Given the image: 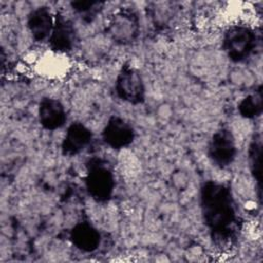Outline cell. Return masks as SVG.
Segmentation results:
<instances>
[{"label":"cell","mask_w":263,"mask_h":263,"mask_svg":"<svg viewBox=\"0 0 263 263\" xmlns=\"http://www.w3.org/2000/svg\"><path fill=\"white\" fill-rule=\"evenodd\" d=\"M201 206L206 224L218 238L230 234L228 230L234 220V209L230 192L221 184L209 182L202 188Z\"/></svg>","instance_id":"6da1fadb"},{"label":"cell","mask_w":263,"mask_h":263,"mask_svg":"<svg viewBox=\"0 0 263 263\" xmlns=\"http://www.w3.org/2000/svg\"><path fill=\"white\" fill-rule=\"evenodd\" d=\"M223 45L231 60L240 62L253 51L255 47V34L246 26H232L225 33Z\"/></svg>","instance_id":"7a4b0ae2"},{"label":"cell","mask_w":263,"mask_h":263,"mask_svg":"<svg viewBox=\"0 0 263 263\" xmlns=\"http://www.w3.org/2000/svg\"><path fill=\"white\" fill-rule=\"evenodd\" d=\"M107 33L110 38L121 44L133 42L139 34V21L137 15L127 9H121L111 17Z\"/></svg>","instance_id":"3957f363"},{"label":"cell","mask_w":263,"mask_h":263,"mask_svg":"<svg viewBox=\"0 0 263 263\" xmlns=\"http://www.w3.org/2000/svg\"><path fill=\"white\" fill-rule=\"evenodd\" d=\"M116 91L121 100L139 104L144 100L145 86L141 74L133 67H124L116 79Z\"/></svg>","instance_id":"277c9868"},{"label":"cell","mask_w":263,"mask_h":263,"mask_svg":"<svg viewBox=\"0 0 263 263\" xmlns=\"http://www.w3.org/2000/svg\"><path fill=\"white\" fill-rule=\"evenodd\" d=\"M235 141L228 129L222 128L213 135L209 154L217 165L224 167L230 164L235 157Z\"/></svg>","instance_id":"5b68a950"},{"label":"cell","mask_w":263,"mask_h":263,"mask_svg":"<svg viewBox=\"0 0 263 263\" xmlns=\"http://www.w3.org/2000/svg\"><path fill=\"white\" fill-rule=\"evenodd\" d=\"M86 186L93 198L106 200L111 196L114 188L113 175L102 164L92 165L87 174Z\"/></svg>","instance_id":"8992f818"},{"label":"cell","mask_w":263,"mask_h":263,"mask_svg":"<svg viewBox=\"0 0 263 263\" xmlns=\"http://www.w3.org/2000/svg\"><path fill=\"white\" fill-rule=\"evenodd\" d=\"M105 142L114 149L124 148L134 140V129L124 119L119 117L111 118L103 133Z\"/></svg>","instance_id":"52a82bcc"},{"label":"cell","mask_w":263,"mask_h":263,"mask_svg":"<svg viewBox=\"0 0 263 263\" xmlns=\"http://www.w3.org/2000/svg\"><path fill=\"white\" fill-rule=\"evenodd\" d=\"M66 111L62 103L55 99L45 98L39 105V121L41 125L50 130L58 129L65 124Z\"/></svg>","instance_id":"ba28073f"},{"label":"cell","mask_w":263,"mask_h":263,"mask_svg":"<svg viewBox=\"0 0 263 263\" xmlns=\"http://www.w3.org/2000/svg\"><path fill=\"white\" fill-rule=\"evenodd\" d=\"M53 20L46 7L34 9L28 17V28L36 41H44L50 38L53 30Z\"/></svg>","instance_id":"9c48e42d"},{"label":"cell","mask_w":263,"mask_h":263,"mask_svg":"<svg viewBox=\"0 0 263 263\" xmlns=\"http://www.w3.org/2000/svg\"><path fill=\"white\" fill-rule=\"evenodd\" d=\"M91 133L82 123H73L67 130L63 151L67 155H75L81 152L90 142Z\"/></svg>","instance_id":"30bf717a"},{"label":"cell","mask_w":263,"mask_h":263,"mask_svg":"<svg viewBox=\"0 0 263 263\" xmlns=\"http://www.w3.org/2000/svg\"><path fill=\"white\" fill-rule=\"evenodd\" d=\"M75 30L72 24L64 18H57L49 41L54 50L67 51L70 50L74 44Z\"/></svg>","instance_id":"8fae6325"},{"label":"cell","mask_w":263,"mask_h":263,"mask_svg":"<svg viewBox=\"0 0 263 263\" xmlns=\"http://www.w3.org/2000/svg\"><path fill=\"white\" fill-rule=\"evenodd\" d=\"M71 239L76 248L84 252H92L100 245V233L88 223L76 225L71 233Z\"/></svg>","instance_id":"7c38bea8"},{"label":"cell","mask_w":263,"mask_h":263,"mask_svg":"<svg viewBox=\"0 0 263 263\" xmlns=\"http://www.w3.org/2000/svg\"><path fill=\"white\" fill-rule=\"evenodd\" d=\"M262 99L259 93L251 95L246 98L239 105V111L245 117H254L261 111Z\"/></svg>","instance_id":"4fadbf2b"},{"label":"cell","mask_w":263,"mask_h":263,"mask_svg":"<svg viewBox=\"0 0 263 263\" xmlns=\"http://www.w3.org/2000/svg\"><path fill=\"white\" fill-rule=\"evenodd\" d=\"M102 5L103 3L95 1H78L72 3V6L77 11V13H79L81 17L88 20H91L100 12V10L102 9Z\"/></svg>","instance_id":"5bb4252c"},{"label":"cell","mask_w":263,"mask_h":263,"mask_svg":"<svg viewBox=\"0 0 263 263\" xmlns=\"http://www.w3.org/2000/svg\"><path fill=\"white\" fill-rule=\"evenodd\" d=\"M168 5V3H156L152 7V17L154 18L155 24L164 25L171 20L173 8Z\"/></svg>","instance_id":"9a60e30c"},{"label":"cell","mask_w":263,"mask_h":263,"mask_svg":"<svg viewBox=\"0 0 263 263\" xmlns=\"http://www.w3.org/2000/svg\"><path fill=\"white\" fill-rule=\"evenodd\" d=\"M251 165L254 173L261 172V147L259 144L254 143L251 147Z\"/></svg>","instance_id":"2e32d148"}]
</instances>
